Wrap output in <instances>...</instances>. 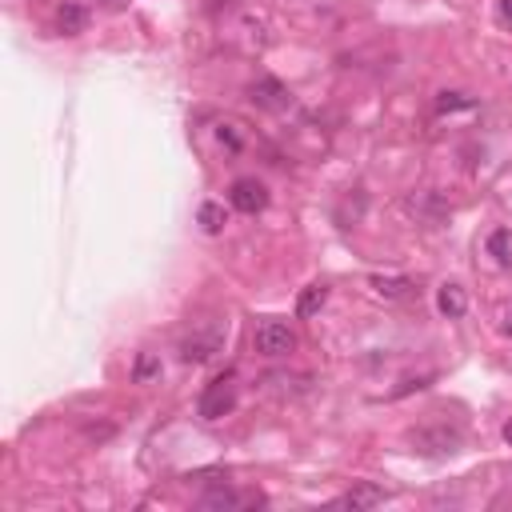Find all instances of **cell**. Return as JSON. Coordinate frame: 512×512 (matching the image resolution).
<instances>
[{"mask_svg":"<svg viewBox=\"0 0 512 512\" xmlns=\"http://www.w3.org/2000/svg\"><path fill=\"white\" fill-rule=\"evenodd\" d=\"M201 416L204 421H220V416H228L236 408V384H233V372L228 377H217L209 384V388L201 392Z\"/></svg>","mask_w":512,"mask_h":512,"instance_id":"6da1fadb","label":"cell"},{"mask_svg":"<svg viewBox=\"0 0 512 512\" xmlns=\"http://www.w3.org/2000/svg\"><path fill=\"white\" fill-rule=\"evenodd\" d=\"M252 340H256V353L264 356H288L296 348V332L285 320H260Z\"/></svg>","mask_w":512,"mask_h":512,"instance_id":"7a4b0ae2","label":"cell"},{"mask_svg":"<svg viewBox=\"0 0 512 512\" xmlns=\"http://www.w3.org/2000/svg\"><path fill=\"white\" fill-rule=\"evenodd\" d=\"M413 445L424 457H448V452L460 448V429H448V424H432V429H416Z\"/></svg>","mask_w":512,"mask_h":512,"instance_id":"3957f363","label":"cell"},{"mask_svg":"<svg viewBox=\"0 0 512 512\" xmlns=\"http://www.w3.org/2000/svg\"><path fill=\"white\" fill-rule=\"evenodd\" d=\"M228 201H233L236 212H244V217H256V212H264V204H269V189H264L260 181H252V176H244V181L233 184Z\"/></svg>","mask_w":512,"mask_h":512,"instance_id":"277c9868","label":"cell"},{"mask_svg":"<svg viewBox=\"0 0 512 512\" xmlns=\"http://www.w3.org/2000/svg\"><path fill=\"white\" fill-rule=\"evenodd\" d=\"M252 105L269 108V113H285V108L293 105V92H288L277 76H260V81L252 84Z\"/></svg>","mask_w":512,"mask_h":512,"instance_id":"5b68a950","label":"cell"},{"mask_svg":"<svg viewBox=\"0 0 512 512\" xmlns=\"http://www.w3.org/2000/svg\"><path fill=\"white\" fill-rule=\"evenodd\" d=\"M264 497L260 492H233V489H212L201 497V508H260Z\"/></svg>","mask_w":512,"mask_h":512,"instance_id":"8992f818","label":"cell"},{"mask_svg":"<svg viewBox=\"0 0 512 512\" xmlns=\"http://www.w3.org/2000/svg\"><path fill=\"white\" fill-rule=\"evenodd\" d=\"M388 500V492L380 489V484H372V481H361V484H353V489L340 497V505L345 508H353V512H364V508H377Z\"/></svg>","mask_w":512,"mask_h":512,"instance_id":"52a82bcc","label":"cell"},{"mask_svg":"<svg viewBox=\"0 0 512 512\" xmlns=\"http://www.w3.org/2000/svg\"><path fill=\"white\" fill-rule=\"evenodd\" d=\"M217 353H220V332L217 329L212 332H192V337L181 345V356L184 361H192V364L209 361V356H217Z\"/></svg>","mask_w":512,"mask_h":512,"instance_id":"ba28073f","label":"cell"},{"mask_svg":"<svg viewBox=\"0 0 512 512\" xmlns=\"http://www.w3.org/2000/svg\"><path fill=\"white\" fill-rule=\"evenodd\" d=\"M437 309L445 312L448 320L465 317V312H468V293H465L460 285H440V293H437Z\"/></svg>","mask_w":512,"mask_h":512,"instance_id":"9c48e42d","label":"cell"},{"mask_svg":"<svg viewBox=\"0 0 512 512\" xmlns=\"http://www.w3.org/2000/svg\"><path fill=\"white\" fill-rule=\"evenodd\" d=\"M84 24H89V13H84L81 4H61V13H56V29H61L64 37L84 32Z\"/></svg>","mask_w":512,"mask_h":512,"instance_id":"30bf717a","label":"cell"},{"mask_svg":"<svg viewBox=\"0 0 512 512\" xmlns=\"http://www.w3.org/2000/svg\"><path fill=\"white\" fill-rule=\"evenodd\" d=\"M324 301H329V285H309L301 293V301H296V317H317Z\"/></svg>","mask_w":512,"mask_h":512,"instance_id":"8fae6325","label":"cell"},{"mask_svg":"<svg viewBox=\"0 0 512 512\" xmlns=\"http://www.w3.org/2000/svg\"><path fill=\"white\" fill-rule=\"evenodd\" d=\"M489 252L497 256L500 269H512V228H497V233L489 236Z\"/></svg>","mask_w":512,"mask_h":512,"instance_id":"7c38bea8","label":"cell"},{"mask_svg":"<svg viewBox=\"0 0 512 512\" xmlns=\"http://www.w3.org/2000/svg\"><path fill=\"white\" fill-rule=\"evenodd\" d=\"M196 220H201V228H204V233H212V236H217L220 228L228 225L225 209H220V204H212V201H204V204H201V212H196Z\"/></svg>","mask_w":512,"mask_h":512,"instance_id":"4fadbf2b","label":"cell"},{"mask_svg":"<svg viewBox=\"0 0 512 512\" xmlns=\"http://www.w3.org/2000/svg\"><path fill=\"white\" fill-rule=\"evenodd\" d=\"M372 288H377L380 296H388V301H400V296H408L413 280L408 277H372Z\"/></svg>","mask_w":512,"mask_h":512,"instance_id":"5bb4252c","label":"cell"},{"mask_svg":"<svg viewBox=\"0 0 512 512\" xmlns=\"http://www.w3.org/2000/svg\"><path fill=\"white\" fill-rule=\"evenodd\" d=\"M152 377H160V356L157 353H141L132 364V380L136 384H149Z\"/></svg>","mask_w":512,"mask_h":512,"instance_id":"9a60e30c","label":"cell"},{"mask_svg":"<svg viewBox=\"0 0 512 512\" xmlns=\"http://www.w3.org/2000/svg\"><path fill=\"white\" fill-rule=\"evenodd\" d=\"M437 108H440V113H457V108H473V100H468L465 92H440Z\"/></svg>","mask_w":512,"mask_h":512,"instance_id":"2e32d148","label":"cell"},{"mask_svg":"<svg viewBox=\"0 0 512 512\" xmlns=\"http://www.w3.org/2000/svg\"><path fill=\"white\" fill-rule=\"evenodd\" d=\"M220 144H228L233 152H241V136L233 132V124H220Z\"/></svg>","mask_w":512,"mask_h":512,"instance_id":"e0dca14e","label":"cell"},{"mask_svg":"<svg viewBox=\"0 0 512 512\" xmlns=\"http://www.w3.org/2000/svg\"><path fill=\"white\" fill-rule=\"evenodd\" d=\"M500 16H505V21L512 24V0H500Z\"/></svg>","mask_w":512,"mask_h":512,"instance_id":"ac0fdd59","label":"cell"},{"mask_svg":"<svg viewBox=\"0 0 512 512\" xmlns=\"http://www.w3.org/2000/svg\"><path fill=\"white\" fill-rule=\"evenodd\" d=\"M500 329H505V332H508V337H512V309L505 312V324H500Z\"/></svg>","mask_w":512,"mask_h":512,"instance_id":"d6986e66","label":"cell"},{"mask_svg":"<svg viewBox=\"0 0 512 512\" xmlns=\"http://www.w3.org/2000/svg\"><path fill=\"white\" fill-rule=\"evenodd\" d=\"M505 440H508V445H512V421L505 424Z\"/></svg>","mask_w":512,"mask_h":512,"instance_id":"ffe728a7","label":"cell"}]
</instances>
